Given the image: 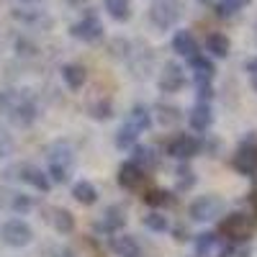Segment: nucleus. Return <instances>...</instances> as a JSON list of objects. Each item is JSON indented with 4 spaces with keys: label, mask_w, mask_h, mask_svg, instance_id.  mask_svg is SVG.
Returning <instances> with one entry per match:
<instances>
[{
    "label": "nucleus",
    "mask_w": 257,
    "mask_h": 257,
    "mask_svg": "<svg viewBox=\"0 0 257 257\" xmlns=\"http://www.w3.org/2000/svg\"><path fill=\"white\" fill-rule=\"evenodd\" d=\"M0 116L18 128H29L39 118V105L26 90H0Z\"/></svg>",
    "instance_id": "f257e3e1"
},
{
    "label": "nucleus",
    "mask_w": 257,
    "mask_h": 257,
    "mask_svg": "<svg viewBox=\"0 0 257 257\" xmlns=\"http://www.w3.org/2000/svg\"><path fill=\"white\" fill-rule=\"evenodd\" d=\"M49 180L52 183H67L75 165V149L70 142H54L49 147Z\"/></svg>",
    "instance_id": "f03ea898"
},
{
    "label": "nucleus",
    "mask_w": 257,
    "mask_h": 257,
    "mask_svg": "<svg viewBox=\"0 0 257 257\" xmlns=\"http://www.w3.org/2000/svg\"><path fill=\"white\" fill-rule=\"evenodd\" d=\"M224 208H226V203H224L221 196H216V193H206V196H198L188 206V216L193 221H198V224H206V221L219 219L224 213Z\"/></svg>",
    "instance_id": "7ed1b4c3"
},
{
    "label": "nucleus",
    "mask_w": 257,
    "mask_h": 257,
    "mask_svg": "<svg viewBox=\"0 0 257 257\" xmlns=\"http://www.w3.org/2000/svg\"><path fill=\"white\" fill-rule=\"evenodd\" d=\"M219 234H224L226 242H244L252 237V219L242 211L226 213L219 224Z\"/></svg>",
    "instance_id": "20e7f679"
},
{
    "label": "nucleus",
    "mask_w": 257,
    "mask_h": 257,
    "mask_svg": "<svg viewBox=\"0 0 257 257\" xmlns=\"http://www.w3.org/2000/svg\"><path fill=\"white\" fill-rule=\"evenodd\" d=\"M0 242L8 247H29L34 242V229L24 219H8L6 224H0Z\"/></svg>",
    "instance_id": "39448f33"
},
{
    "label": "nucleus",
    "mask_w": 257,
    "mask_h": 257,
    "mask_svg": "<svg viewBox=\"0 0 257 257\" xmlns=\"http://www.w3.org/2000/svg\"><path fill=\"white\" fill-rule=\"evenodd\" d=\"M149 21L155 24V29L167 31L180 21V3L178 0H155L149 6Z\"/></svg>",
    "instance_id": "423d86ee"
},
{
    "label": "nucleus",
    "mask_w": 257,
    "mask_h": 257,
    "mask_svg": "<svg viewBox=\"0 0 257 257\" xmlns=\"http://www.w3.org/2000/svg\"><path fill=\"white\" fill-rule=\"evenodd\" d=\"M231 252V242H226L216 231L198 234L196 239V257H229Z\"/></svg>",
    "instance_id": "0eeeda50"
},
{
    "label": "nucleus",
    "mask_w": 257,
    "mask_h": 257,
    "mask_svg": "<svg viewBox=\"0 0 257 257\" xmlns=\"http://www.w3.org/2000/svg\"><path fill=\"white\" fill-rule=\"evenodd\" d=\"M231 167L244 178L257 173V137H247L242 142V147L237 149V155L231 160Z\"/></svg>",
    "instance_id": "6e6552de"
},
{
    "label": "nucleus",
    "mask_w": 257,
    "mask_h": 257,
    "mask_svg": "<svg viewBox=\"0 0 257 257\" xmlns=\"http://www.w3.org/2000/svg\"><path fill=\"white\" fill-rule=\"evenodd\" d=\"M103 24L100 18L95 13H85L80 21H75V24L70 26V36L77 39V41H85V44H93V41L103 39Z\"/></svg>",
    "instance_id": "1a4fd4ad"
},
{
    "label": "nucleus",
    "mask_w": 257,
    "mask_h": 257,
    "mask_svg": "<svg viewBox=\"0 0 257 257\" xmlns=\"http://www.w3.org/2000/svg\"><path fill=\"white\" fill-rule=\"evenodd\" d=\"M201 152V139H196L193 134H178L167 142V157L188 162Z\"/></svg>",
    "instance_id": "9d476101"
},
{
    "label": "nucleus",
    "mask_w": 257,
    "mask_h": 257,
    "mask_svg": "<svg viewBox=\"0 0 257 257\" xmlns=\"http://www.w3.org/2000/svg\"><path fill=\"white\" fill-rule=\"evenodd\" d=\"M13 173H18L16 180H24V183H29L31 188L41 190V193H49V190H52V180H49V175H47L41 167H36V165L21 162V165L13 167Z\"/></svg>",
    "instance_id": "9b49d317"
},
{
    "label": "nucleus",
    "mask_w": 257,
    "mask_h": 257,
    "mask_svg": "<svg viewBox=\"0 0 257 257\" xmlns=\"http://www.w3.org/2000/svg\"><path fill=\"white\" fill-rule=\"evenodd\" d=\"M185 85V70L178 62H167L160 75V90L162 93H180Z\"/></svg>",
    "instance_id": "f8f14e48"
},
{
    "label": "nucleus",
    "mask_w": 257,
    "mask_h": 257,
    "mask_svg": "<svg viewBox=\"0 0 257 257\" xmlns=\"http://www.w3.org/2000/svg\"><path fill=\"white\" fill-rule=\"evenodd\" d=\"M144 178H147V173H144L139 165H134L132 160L123 162V165L118 167V175H116V180H118V185H121L123 190H139L142 183H144Z\"/></svg>",
    "instance_id": "ddd939ff"
},
{
    "label": "nucleus",
    "mask_w": 257,
    "mask_h": 257,
    "mask_svg": "<svg viewBox=\"0 0 257 257\" xmlns=\"http://www.w3.org/2000/svg\"><path fill=\"white\" fill-rule=\"evenodd\" d=\"M211 123H213V111H211V103H196L190 108V113H188V126L193 128V132H198V134H206L208 128H211Z\"/></svg>",
    "instance_id": "4468645a"
},
{
    "label": "nucleus",
    "mask_w": 257,
    "mask_h": 257,
    "mask_svg": "<svg viewBox=\"0 0 257 257\" xmlns=\"http://www.w3.org/2000/svg\"><path fill=\"white\" fill-rule=\"evenodd\" d=\"M123 123H128V126L134 128V132L144 134V132H149V128H152L155 116H152V111H149L144 103H137L134 108L128 111V116H126V121H123Z\"/></svg>",
    "instance_id": "2eb2a0df"
},
{
    "label": "nucleus",
    "mask_w": 257,
    "mask_h": 257,
    "mask_svg": "<svg viewBox=\"0 0 257 257\" xmlns=\"http://www.w3.org/2000/svg\"><path fill=\"white\" fill-rule=\"evenodd\" d=\"M188 64H190V70H193V80H196V85L198 82H211L213 80V75H216V67H213V62L206 57V54H193L190 59H188Z\"/></svg>",
    "instance_id": "dca6fc26"
},
{
    "label": "nucleus",
    "mask_w": 257,
    "mask_h": 257,
    "mask_svg": "<svg viewBox=\"0 0 257 257\" xmlns=\"http://www.w3.org/2000/svg\"><path fill=\"white\" fill-rule=\"evenodd\" d=\"M100 221H98V229H103L105 234H116L123 224H126V211L121 206H108L103 213H100Z\"/></svg>",
    "instance_id": "f3484780"
},
{
    "label": "nucleus",
    "mask_w": 257,
    "mask_h": 257,
    "mask_svg": "<svg viewBox=\"0 0 257 257\" xmlns=\"http://www.w3.org/2000/svg\"><path fill=\"white\" fill-rule=\"evenodd\" d=\"M173 49H175V54H180V57H185V59H190L193 54H198V41H196V36H193V31H188V29L175 31V36H173Z\"/></svg>",
    "instance_id": "a211bd4d"
},
{
    "label": "nucleus",
    "mask_w": 257,
    "mask_h": 257,
    "mask_svg": "<svg viewBox=\"0 0 257 257\" xmlns=\"http://www.w3.org/2000/svg\"><path fill=\"white\" fill-rule=\"evenodd\" d=\"M111 249L116 257H142V247L132 234H116L111 239Z\"/></svg>",
    "instance_id": "6ab92c4d"
},
{
    "label": "nucleus",
    "mask_w": 257,
    "mask_h": 257,
    "mask_svg": "<svg viewBox=\"0 0 257 257\" xmlns=\"http://www.w3.org/2000/svg\"><path fill=\"white\" fill-rule=\"evenodd\" d=\"M62 80H64V85H67L70 90H80L82 85L88 82V70H85L82 64H77V62H70V64L62 67Z\"/></svg>",
    "instance_id": "aec40b11"
},
{
    "label": "nucleus",
    "mask_w": 257,
    "mask_h": 257,
    "mask_svg": "<svg viewBox=\"0 0 257 257\" xmlns=\"http://www.w3.org/2000/svg\"><path fill=\"white\" fill-rule=\"evenodd\" d=\"M72 198L82 206H93L98 201V188L90 183V180H77L72 185Z\"/></svg>",
    "instance_id": "412c9836"
},
{
    "label": "nucleus",
    "mask_w": 257,
    "mask_h": 257,
    "mask_svg": "<svg viewBox=\"0 0 257 257\" xmlns=\"http://www.w3.org/2000/svg\"><path fill=\"white\" fill-rule=\"evenodd\" d=\"M132 152H134V157H132V162L134 165H139L144 173L147 170H152V167H157V162H160V157H157V152L152 147H142V144H134L132 147Z\"/></svg>",
    "instance_id": "4be33fe9"
},
{
    "label": "nucleus",
    "mask_w": 257,
    "mask_h": 257,
    "mask_svg": "<svg viewBox=\"0 0 257 257\" xmlns=\"http://www.w3.org/2000/svg\"><path fill=\"white\" fill-rule=\"evenodd\" d=\"M206 49L211 52V57L224 59V57H229L231 41H229V36H224V34H219V31H213V34L206 36Z\"/></svg>",
    "instance_id": "5701e85b"
},
{
    "label": "nucleus",
    "mask_w": 257,
    "mask_h": 257,
    "mask_svg": "<svg viewBox=\"0 0 257 257\" xmlns=\"http://www.w3.org/2000/svg\"><path fill=\"white\" fill-rule=\"evenodd\" d=\"M103 6L113 21H128L132 18V0H103Z\"/></svg>",
    "instance_id": "b1692460"
},
{
    "label": "nucleus",
    "mask_w": 257,
    "mask_h": 257,
    "mask_svg": "<svg viewBox=\"0 0 257 257\" xmlns=\"http://www.w3.org/2000/svg\"><path fill=\"white\" fill-rule=\"evenodd\" d=\"M54 216H52V226L59 231V234H70L75 229V216L67 211V208H54L52 211Z\"/></svg>",
    "instance_id": "393cba45"
},
{
    "label": "nucleus",
    "mask_w": 257,
    "mask_h": 257,
    "mask_svg": "<svg viewBox=\"0 0 257 257\" xmlns=\"http://www.w3.org/2000/svg\"><path fill=\"white\" fill-rule=\"evenodd\" d=\"M142 224L149 229V231H157V234H165L170 229V219L165 216L162 211H149L147 216L142 219Z\"/></svg>",
    "instance_id": "a878e982"
},
{
    "label": "nucleus",
    "mask_w": 257,
    "mask_h": 257,
    "mask_svg": "<svg viewBox=\"0 0 257 257\" xmlns=\"http://www.w3.org/2000/svg\"><path fill=\"white\" fill-rule=\"evenodd\" d=\"M88 113H90V118H95V121H108L111 116H113V103L108 100V98H100V100H93L90 105H88Z\"/></svg>",
    "instance_id": "bb28decb"
},
{
    "label": "nucleus",
    "mask_w": 257,
    "mask_h": 257,
    "mask_svg": "<svg viewBox=\"0 0 257 257\" xmlns=\"http://www.w3.org/2000/svg\"><path fill=\"white\" fill-rule=\"evenodd\" d=\"M142 201L147 206H152V208H162V206L173 203V196H170L167 190H162V188H152V190H147L144 196H142Z\"/></svg>",
    "instance_id": "cd10ccee"
},
{
    "label": "nucleus",
    "mask_w": 257,
    "mask_h": 257,
    "mask_svg": "<svg viewBox=\"0 0 257 257\" xmlns=\"http://www.w3.org/2000/svg\"><path fill=\"white\" fill-rule=\"evenodd\" d=\"M157 121L162 126H175L183 121V111L175 105H157Z\"/></svg>",
    "instance_id": "c85d7f7f"
},
{
    "label": "nucleus",
    "mask_w": 257,
    "mask_h": 257,
    "mask_svg": "<svg viewBox=\"0 0 257 257\" xmlns=\"http://www.w3.org/2000/svg\"><path fill=\"white\" fill-rule=\"evenodd\" d=\"M137 139H139V132H134L128 123H121L118 134H116V147L118 149H132L137 144Z\"/></svg>",
    "instance_id": "c756f323"
},
{
    "label": "nucleus",
    "mask_w": 257,
    "mask_h": 257,
    "mask_svg": "<svg viewBox=\"0 0 257 257\" xmlns=\"http://www.w3.org/2000/svg\"><path fill=\"white\" fill-rule=\"evenodd\" d=\"M8 208L13 213H29L34 208V201L29 196H24V193H11V198H8Z\"/></svg>",
    "instance_id": "7c9ffc66"
},
{
    "label": "nucleus",
    "mask_w": 257,
    "mask_h": 257,
    "mask_svg": "<svg viewBox=\"0 0 257 257\" xmlns=\"http://www.w3.org/2000/svg\"><path fill=\"white\" fill-rule=\"evenodd\" d=\"M249 3H252V0H219L216 11H219V16H231V13L242 11V8L249 6Z\"/></svg>",
    "instance_id": "2f4dec72"
},
{
    "label": "nucleus",
    "mask_w": 257,
    "mask_h": 257,
    "mask_svg": "<svg viewBox=\"0 0 257 257\" xmlns=\"http://www.w3.org/2000/svg\"><path fill=\"white\" fill-rule=\"evenodd\" d=\"M13 149H16V139H13V134L8 132V128L0 126V160L11 157V155H13Z\"/></svg>",
    "instance_id": "473e14b6"
},
{
    "label": "nucleus",
    "mask_w": 257,
    "mask_h": 257,
    "mask_svg": "<svg viewBox=\"0 0 257 257\" xmlns=\"http://www.w3.org/2000/svg\"><path fill=\"white\" fill-rule=\"evenodd\" d=\"M193 185H196V173L188 165H180L178 167V190H190Z\"/></svg>",
    "instance_id": "72a5a7b5"
},
{
    "label": "nucleus",
    "mask_w": 257,
    "mask_h": 257,
    "mask_svg": "<svg viewBox=\"0 0 257 257\" xmlns=\"http://www.w3.org/2000/svg\"><path fill=\"white\" fill-rule=\"evenodd\" d=\"M211 98H213L211 82H198V100H201V103H211Z\"/></svg>",
    "instance_id": "f704fd0d"
},
{
    "label": "nucleus",
    "mask_w": 257,
    "mask_h": 257,
    "mask_svg": "<svg viewBox=\"0 0 257 257\" xmlns=\"http://www.w3.org/2000/svg\"><path fill=\"white\" fill-rule=\"evenodd\" d=\"M49 257H75V252L70 247H64V244H57L49 249Z\"/></svg>",
    "instance_id": "c9c22d12"
},
{
    "label": "nucleus",
    "mask_w": 257,
    "mask_h": 257,
    "mask_svg": "<svg viewBox=\"0 0 257 257\" xmlns=\"http://www.w3.org/2000/svg\"><path fill=\"white\" fill-rule=\"evenodd\" d=\"M244 72H249L252 77H257V57H249V59H244Z\"/></svg>",
    "instance_id": "e433bc0d"
},
{
    "label": "nucleus",
    "mask_w": 257,
    "mask_h": 257,
    "mask_svg": "<svg viewBox=\"0 0 257 257\" xmlns=\"http://www.w3.org/2000/svg\"><path fill=\"white\" fill-rule=\"evenodd\" d=\"M175 239H178V242L188 239V231H183V229H175Z\"/></svg>",
    "instance_id": "4c0bfd02"
},
{
    "label": "nucleus",
    "mask_w": 257,
    "mask_h": 257,
    "mask_svg": "<svg viewBox=\"0 0 257 257\" xmlns=\"http://www.w3.org/2000/svg\"><path fill=\"white\" fill-rule=\"evenodd\" d=\"M252 88H254V93H257V77L252 80Z\"/></svg>",
    "instance_id": "58836bf2"
},
{
    "label": "nucleus",
    "mask_w": 257,
    "mask_h": 257,
    "mask_svg": "<svg viewBox=\"0 0 257 257\" xmlns=\"http://www.w3.org/2000/svg\"><path fill=\"white\" fill-rule=\"evenodd\" d=\"M21 3H34V0H21Z\"/></svg>",
    "instance_id": "ea45409f"
}]
</instances>
